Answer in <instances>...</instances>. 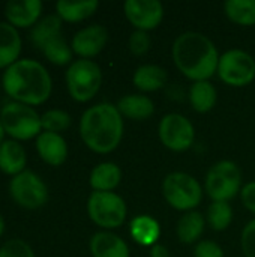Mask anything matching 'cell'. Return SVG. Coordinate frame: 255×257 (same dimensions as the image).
I'll return each mask as SVG.
<instances>
[{
    "label": "cell",
    "mask_w": 255,
    "mask_h": 257,
    "mask_svg": "<svg viewBox=\"0 0 255 257\" xmlns=\"http://www.w3.org/2000/svg\"><path fill=\"white\" fill-rule=\"evenodd\" d=\"M8 96L26 105L44 104L53 89L51 77L45 66L32 59H20L11 65L2 78Z\"/></svg>",
    "instance_id": "cell-1"
},
{
    "label": "cell",
    "mask_w": 255,
    "mask_h": 257,
    "mask_svg": "<svg viewBox=\"0 0 255 257\" xmlns=\"http://www.w3.org/2000/svg\"><path fill=\"white\" fill-rule=\"evenodd\" d=\"M176 66L194 81H206L218 71V50L203 33L185 32L173 44Z\"/></svg>",
    "instance_id": "cell-2"
},
{
    "label": "cell",
    "mask_w": 255,
    "mask_h": 257,
    "mask_svg": "<svg viewBox=\"0 0 255 257\" xmlns=\"http://www.w3.org/2000/svg\"><path fill=\"white\" fill-rule=\"evenodd\" d=\"M80 136L84 145L96 154L114 151L123 136V120L117 107L101 102L87 108L80 120Z\"/></svg>",
    "instance_id": "cell-3"
},
{
    "label": "cell",
    "mask_w": 255,
    "mask_h": 257,
    "mask_svg": "<svg viewBox=\"0 0 255 257\" xmlns=\"http://www.w3.org/2000/svg\"><path fill=\"white\" fill-rule=\"evenodd\" d=\"M3 130L14 140H30L42 133L41 116L30 107L21 102H8L0 111Z\"/></svg>",
    "instance_id": "cell-4"
},
{
    "label": "cell",
    "mask_w": 255,
    "mask_h": 257,
    "mask_svg": "<svg viewBox=\"0 0 255 257\" xmlns=\"http://www.w3.org/2000/svg\"><path fill=\"white\" fill-rule=\"evenodd\" d=\"M101 83L102 72L93 60H75L66 71V86L69 95L78 102L90 101L101 89Z\"/></svg>",
    "instance_id": "cell-5"
},
{
    "label": "cell",
    "mask_w": 255,
    "mask_h": 257,
    "mask_svg": "<svg viewBox=\"0 0 255 257\" xmlns=\"http://www.w3.org/2000/svg\"><path fill=\"white\" fill-rule=\"evenodd\" d=\"M162 193L167 203L177 211H192L200 205L203 197L198 181L182 172L170 173L164 179Z\"/></svg>",
    "instance_id": "cell-6"
},
{
    "label": "cell",
    "mask_w": 255,
    "mask_h": 257,
    "mask_svg": "<svg viewBox=\"0 0 255 257\" xmlns=\"http://www.w3.org/2000/svg\"><path fill=\"white\" fill-rule=\"evenodd\" d=\"M90 220L104 229H116L126 218L125 200L113 191H93L87 200Z\"/></svg>",
    "instance_id": "cell-7"
},
{
    "label": "cell",
    "mask_w": 255,
    "mask_h": 257,
    "mask_svg": "<svg viewBox=\"0 0 255 257\" xmlns=\"http://www.w3.org/2000/svg\"><path fill=\"white\" fill-rule=\"evenodd\" d=\"M242 185V172L233 161H219L206 175V191L213 202H228Z\"/></svg>",
    "instance_id": "cell-8"
},
{
    "label": "cell",
    "mask_w": 255,
    "mask_h": 257,
    "mask_svg": "<svg viewBox=\"0 0 255 257\" xmlns=\"http://www.w3.org/2000/svg\"><path fill=\"white\" fill-rule=\"evenodd\" d=\"M12 200L24 209H39L48 200V188L33 172L24 170L9 182Z\"/></svg>",
    "instance_id": "cell-9"
},
{
    "label": "cell",
    "mask_w": 255,
    "mask_h": 257,
    "mask_svg": "<svg viewBox=\"0 0 255 257\" xmlns=\"http://www.w3.org/2000/svg\"><path fill=\"white\" fill-rule=\"evenodd\" d=\"M218 75L224 83L230 86H246L255 78L254 57L239 48L228 50L219 57Z\"/></svg>",
    "instance_id": "cell-10"
},
{
    "label": "cell",
    "mask_w": 255,
    "mask_h": 257,
    "mask_svg": "<svg viewBox=\"0 0 255 257\" xmlns=\"http://www.w3.org/2000/svg\"><path fill=\"white\" fill-rule=\"evenodd\" d=\"M159 139L165 148L174 152H183L189 149L195 139V131L185 116L177 113L165 114L159 123Z\"/></svg>",
    "instance_id": "cell-11"
},
{
    "label": "cell",
    "mask_w": 255,
    "mask_h": 257,
    "mask_svg": "<svg viewBox=\"0 0 255 257\" xmlns=\"http://www.w3.org/2000/svg\"><path fill=\"white\" fill-rule=\"evenodd\" d=\"M125 15L137 30H152L159 26L164 17V8L158 0H128Z\"/></svg>",
    "instance_id": "cell-12"
},
{
    "label": "cell",
    "mask_w": 255,
    "mask_h": 257,
    "mask_svg": "<svg viewBox=\"0 0 255 257\" xmlns=\"http://www.w3.org/2000/svg\"><path fill=\"white\" fill-rule=\"evenodd\" d=\"M107 41H108L107 29L101 24H92L75 33V36L72 38L71 48L75 54L81 56L83 59H89L99 54L105 47Z\"/></svg>",
    "instance_id": "cell-13"
},
{
    "label": "cell",
    "mask_w": 255,
    "mask_h": 257,
    "mask_svg": "<svg viewBox=\"0 0 255 257\" xmlns=\"http://www.w3.org/2000/svg\"><path fill=\"white\" fill-rule=\"evenodd\" d=\"M42 12V2L41 0H11L5 5V17L11 26L30 27L39 21Z\"/></svg>",
    "instance_id": "cell-14"
},
{
    "label": "cell",
    "mask_w": 255,
    "mask_h": 257,
    "mask_svg": "<svg viewBox=\"0 0 255 257\" xmlns=\"http://www.w3.org/2000/svg\"><path fill=\"white\" fill-rule=\"evenodd\" d=\"M36 151L50 166H62L68 158V145L57 133H41L36 137Z\"/></svg>",
    "instance_id": "cell-15"
},
{
    "label": "cell",
    "mask_w": 255,
    "mask_h": 257,
    "mask_svg": "<svg viewBox=\"0 0 255 257\" xmlns=\"http://www.w3.org/2000/svg\"><path fill=\"white\" fill-rule=\"evenodd\" d=\"M90 253L93 257H129V248L117 235L98 232L90 239Z\"/></svg>",
    "instance_id": "cell-16"
},
{
    "label": "cell",
    "mask_w": 255,
    "mask_h": 257,
    "mask_svg": "<svg viewBox=\"0 0 255 257\" xmlns=\"http://www.w3.org/2000/svg\"><path fill=\"white\" fill-rule=\"evenodd\" d=\"M21 53V36L9 23H0V69L14 65Z\"/></svg>",
    "instance_id": "cell-17"
},
{
    "label": "cell",
    "mask_w": 255,
    "mask_h": 257,
    "mask_svg": "<svg viewBox=\"0 0 255 257\" xmlns=\"http://www.w3.org/2000/svg\"><path fill=\"white\" fill-rule=\"evenodd\" d=\"M26 151L17 140H5L0 146V170L5 175L17 176L24 172Z\"/></svg>",
    "instance_id": "cell-18"
},
{
    "label": "cell",
    "mask_w": 255,
    "mask_h": 257,
    "mask_svg": "<svg viewBox=\"0 0 255 257\" xmlns=\"http://www.w3.org/2000/svg\"><path fill=\"white\" fill-rule=\"evenodd\" d=\"M116 107L122 116L134 119V120L149 119L155 111V105L152 99L144 95H137V93L120 98Z\"/></svg>",
    "instance_id": "cell-19"
},
{
    "label": "cell",
    "mask_w": 255,
    "mask_h": 257,
    "mask_svg": "<svg viewBox=\"0 0 255 257\" xmlns=\"http://www.w3.org/2000/svg\"><path fill=\"white\" fill-rule=\"evenodd\" d=\"M122 181V170L114 163H101L90 173V187L95 191H113Z\"/></svg>",
    "instance_id": "cell-20"
},
{
    "label": "cell",
    "mask_w": 255,
    "mask_h": 257,
    "mask_svg": "<svg viewBox=\"0 0 255 257\" xmlns=\"http://www.w3.org/2000/svg\"><path fill=\"white\" fill-rule=\"evenodd\" d=\"M168 74L158 65H143L134 72V84L144 92H155L165 86Z\"/></svg>",
    "instance_id": "cell-21"
},
{
    "label": "cell",
    "mask_w": 255,
    "mask_h": 257,
    "mask_svg": "<svg viewBox=\"0 0 255 257\" xmlns=\"http://www.w3.org/2000/svg\"><path fill=\"white\" fill-rule=\"evenodd\" d=\"M59 36H62V18L57 14L45 15L32 27L30 32V41L38 48H42L47 42Z\"/></svg>",
    "instance_id": "cell-22"
},
{
    "label": "cell",
    "mask_w": 255,
    "mask_h": 257,
    "mask_svg": "<svg viewBox=\"0 0 255 257\" xmlns=\"http://www.w3.org/2000/svg\"><path fill=\"white\" fill-rule=\"evenodd\" d=\"M161 235L159 223L150 215H138L131 221V236L140 245H155Z\"/></svg>",
    "instance_id": "cell-23"
},
{
    "label": "cell",
    "mask_w": 255,
    "mask_h": 257,
    "mask_svg": "<svg viewBox=\"0 0 255 257\" xmlns=\"http://www.w3.org/2000/svg\"><path fill=\"white\" fill-rule=\"evenodd\" d=\"M98 6H99L98 0H83V2L60 0L56 3V11L62 20L69 23H77L89 18L98 9Z\"/></svg>",
    "instance_id": "cell-24"
},
{
    "label": "cell",
    "mask_w": 255,
    "mask_h": 257,
    "mask_svg": "<svg viewBox=\"0 0 255 257\" xmlns=\"http://www.w3.org/2000/svg\"><path fill=\"white\" fill-rule=\"evenodd\" d=\"M216 89L212 83L206 81H194L189 90V101L195 111L207 113L216 104Z\"/></svg>",
    "instance_id": "cell-25"
},
{
    "label": "cell",
    "mask_w": 255,
    "mask_h": 257,
    "mask_svg": "<svg viewBox=\"0 0 255 257\" xmlns=\"http://www.w3.org/2000/svg\"><path fill=\"white\" fill-rule=\"evenodd\" d=\"M204 230V217L197 211L186 212L177 223V238L183 244L195 242Z\"/></svg>",
    "instance_id": "cell-26"
},
{
    "label": "cell",
    "mask_w": 255,
    "mask_h": 257,
    "mask_svg": "<svg viewBox=\"0 0 255 257\" xmlns=\"http://www.w3.org/2000/svg\"><path fill=\"white\" fill-rule=\"evenodd\" d=\"M227 17L240 26L255 24V0H227L224 3Z\"/></svg>",
    "instance_id": "cell-27"
},
{
    "label": "cell",
    "mask_w": 255,
    "mask_h": 257,
    "mask_svg": "<svg viewBox=\"0 0 255 257\" xmlns=\"http://www.w3.org/2000/svg\"><path fill=\"white\" fill-rule=\"evenodd\" d=\"M41 50H42L44 56L54 65H66V63H69L71 59H72V53H74L72 48L68 45V42L62 36L51 39Z\"/></svg>",
    "instance_id": "cell-28"
},
{
    "label": "cell",
    "mask_w": 255,
    "mask_h": 257,
    "mask_svg": "<svg viewBox=\"0 0 255 257\" xmlns=\"http://www.w3.org/2000/svg\"><path fill=\"white\" fill-rule=\"evenodd\" d=\"M233 220V209L228 202H213L207 209V221L213 230H225Z\"/></svg>",
    "instance_id": "cell-29"
},
{
    "label": "cell",
    "mask_w": 255,
    "mask_h": 257,
    "mask_svg": "<svg viewBox=\"0 0 255 257\" xmlns=\"http://www.w3.org/2000/svg\"><path fill=\"white\" fill-rule=\"evenodd\" d=\"M42 130L48 133H60L65 131L71 125V116L63 110H48L41 116Z\"/></svg>",
    "instance_id": "cell-30"
},
{
    "label": "cell",
    "mask_w": 255,
    "mask_h": 257,
    "mask_svg": "<svg viewBox=\"0 0 255 257\" xmlns=\"http://www.w3.org/2000/svg\"><path fill=\"white\" fill-rule=\"evenodd\" d=\"M0 257H35L32 247L21 239H9L0 247Z\"/></svg>",
    "instance_id": "cell-31"
},
{
    "label": "cell",
    "mask_w": 255,
    "mask_h": 257,
    "mask_svg": "<svg viewBox=\"0 0 255 257\" xmlns=\"http://www.w3.org/2000/svg\"><path fill=\"white\" fill-rule=\"evenodd\" d=\"M150 36L147 32L143 30H135L131 36H129V50L132 54L135 56H143L149 51L150 48Z\"/></svg>",
    "instance_id": "cell-32"
},
{
    "label": "cell",
    "mask_w": 255,
    "mask_h": 257,
    "mask_svg": "<svg viewBox=\"0 0 255 257\" xmlns=\"http://www.w3.org/2000/svg\"><path fill=\"white\" fill-rule=\"evenodd\" d=\"M240 242L245 257H255V220L249 221L243 229Z\"/></svg>",
    "instance_id": "cell-33"
},
{
    "label": "cell",
    "mask_w": 255,
    "mask_h": 257,
    "mask_svg": "<svg viewBox=\"0 0 255 257\" xmlns=\"http://www.w3.org/2000/svg\"><path fill=\"white\" fill-rule=\"evenodd\" d=\"M194 256L195 257H224L222 248L215 242V241H200L195 245L194 250Z\"/></svg>",
    "instance_id": "cell-34"
},
{
    "label": "cell",
    "mask_w": 255,
    "mask_h": 257,
    "mask_svg": "<svg viewBox=\"0 0 255 257\" xmlns=\"http://www.w3.org/2000/svg\"><path fill=\"white\" fill-rule=\"evenodd\" d=\"M242 202L249 209L251 212L255 214V182H249L242 188Z\"/></svg>",
    "instance_id": "cell-35"
},
{
    "label": "cell",
    "mask_w": 255,
    "mask_h": 257,
    "mask_svg": "<svg viewBox=\"0 0 255 257\" xmlns=\"http://www.w3.org/2000/svg\"><path fill=\"white\" fill-rule=\"evenodd\" d=\"M150 257H170V251L167 247L161 244H155L150 250Z\"/></svg>",
    "instance_id": "cell-36"
},
{
    "label": "cell",
    "mask_w": 255,
    "mask_h": 257,
    "mask_svg": "<svg viewBox=\"0 0 255 257\" xmlns=\"http://www.w3.org/2000/svg\"><path fill=\"white\" fill-rule=\"evenodd\" d=\"M5 134H6V133H5V130H3V125H2V120H0V146H2V143L5 142V140H3Z\"/></svg>",
    "instance_id": "cell-37"
},
{
    "label": "cell",
    "mask_w": 255,
    "mask_h": 257,
    "mask_svg": "<svg viewBox=\"0 0 255 257\" xmlns=\"http://www.w3.org/2000/svg\"><path fill=\"white\" fill-rule=\"evenodd\" d=\"M3 232H5V220H3V217L0 215V236L3 235Z\"/></svg>",
    "instance_id": "cell-38"
}]
</instances>
